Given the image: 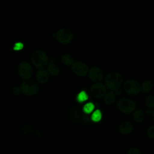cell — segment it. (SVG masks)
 <instances>
[{"instance_id":"obj_1","label":"cell","mask_w":154,"mask_h":154,"mask_svg":"<svg viewBox=\"0 0 154 154\" xmlns=\"http://www.w3.org/2000/svg\"><path fill=\"white\" fill-rule=\"evenodd\" d=\"M123 82V77L120 73L117 72H112L108 73L105 79L106 87L111 91L119 88Z\"/></svg>"},{"instance_id":"obj_2","label":"cell","mask_w":154,"mask_h":154,"mask_svg":"<svg viewBox=\"0 0 154 154\" xmlns=\"http://www.w3.org/2000/svg\"><path fill=\"white\" fill-rule=\"evenodd\" d=\"M31 61L36 67L43 69L47 66L49 59L47 55L42 51L34 52L31 56Z\"/></svg>"},{"instance_id":"obj_3","label":"cell","mask_w":154,"mask_h":154,"mask_svg":"<svg viewBox=\"0 0 154 154\" xmlns=\"http://www.w3.org/2000/svg\"><path fill=\"white\" fill-rule=\"evenodd\" d=\"M119 109L125 114H129L135 111L136 103L132 99L128 98H122L117 102Z\"/></svg>"},{"instance_id":"obj_4","label":"cell","mask_w":154,"mask_h":154,"mask_svg":"<svg viewBox=\"0 0 154 154\" xmlns=\"http://www.w3.org/2000/svg\"><path fill=\"white\" fill-rule=\"evenodd\" d=\"M21 91L28 96H32L36 94L38 91V85L37 82L32 80H25L20 85Z\"/></svg>"},{"instance_id":"obj_5","label":"cell","mask_w":154,"mask_h":154,"mask_svg":"<svg viewBox=\"0 0 154 154\" xmlns=\"http://www.w3.org/2000/svg\"><path fill=\"white\" fill-rule=\"evenodd\" d=\"M125 91L131 95H135L141 91V85L134 79H127L124 83Z\"/></svg>"},{"instance_id":"obj_6","label":"cell","mask_w":154,"mask_h":154,"mask_svg":"<svg viewBox=\"0 0 154 154\" xmlns=\"http://www.w3.org/2000/svg\"><path fill=\"white\" fill-rule=\"evenodd\" d=\"M55 37L58 42L66 44L71 42L73 38V33L67 28H62L57 32Z\"/></svg>"},{"instance_id":"obj_7","label":"cell","mask_w":154,"mask_h":154,"mask_svg":"<svg viewBox=\"0 0 154 154\" xmlns=\"http://www.w3.org/2000/svg\"><path fill=\"white\" fill-rule=\"evenodd\" d=\"M90 93L94 97L101 98L106 93V88L100 82H95L90 87Z\"/></svg>"},{"instance_id":"obj_8","label":"cell","mask_w":154,"mask_h":154,"mask_svg":"<svg viewBox=\"0 0 154 154\" xmlns=\"http://www.w3.org/2000/svg\"><path fill=\"white\" fill-rule=\"evenodd\" d=\"M72 69L76 75L81 76L86 75L89 71L87 65L85 63L79 61H75L72 64Z\"/></svg>"},{"instance_id":"obj_9","label":"cell","mask_w":154,"mask_h":154,"mask_svg":"<svg viewBox=\"0 0 154 154\" xmlns=\"http://www.w3.org/2000/svg\"><path fill=\"white\" fill-rule=\"evenodd\" d=\"M19 74L25 80H28L32 75L31 66L27 62H22L19 66Z\"/></svg>"},{"instance_id":"obj_10","label":"cell","mask_w":154,"mask_h":154,"mask_svg":"<svg viewBox=\"0 0 154 154\" xmlns=\"http://www.w3.org/2000/svg\"><path fill=\"white\" fill-rule=\"evenodd\" d=\"M89 78L94 82H99L101 81L103 77V73L102 70L96 66L92 67L88 71Z\"/></svg>"},{"instance_id":"obj_11","label":"cell","mask_w":154,"mask_h":154,"mask_svg":"<svg viewBox=\"0 0 154 154\" xmlns=\"http://www.w3.org/2000/svg\"><path fill=\"white\" fill-rule=\"evenodd\" d=\"M48 72L45 69H40L36 73V79L40 83H45L49 79Z\"/></svg>"},{"instance_id":"obj_12","label":"cell","mask_w":154,"mask_h":154,"mask_svg":"<svg viewBox=\"0 0 154 154\" xmlns=\"http://www.w3.org/2000/svg\"><path fill=\"white\" fill-rule=\"evenodd\" d=\"M119 131L121 134L127 135L130 134L133 130V125L129 122H124L122 123L119 128Z\"/></svg>"},{"instance_id":"obj_13","label":"cell","mask_w":154,"mask_h":154,"mask_svg":"<svg viewBox=\"0 0 154 154\" xmlns=\"http://www.w3.org/2000/svg\"><path fill=\"white\" fill-rule=\"evenodd\" d=\"M104 97V102L106 103V104H111L115 100H116V94L113 91H106V93H105Z\"/></svg>"},{"instance_id":"obj_14","label":"cell","mask_w":154,"mask_h":154,"mask_svg":"<svg viewBox=\"0 0 154 154\" xmlns=\"http://www.w3.org/2000/svg\"><path fill=\"white\" fill-rule=\"evenodd\" d=\"M47 71L48 72L49 74L52 75V76H56L59 74L60 73V69L58 66L55 64V63H50L48 65L47 67Z\"/></svg>"},{"instance_id":"obj_15","label":"cell","mask_w":154,"mask_h":154,"mask_svg":"<svg viewBox=\"0 0 154 154\" xmlns=\"http://www.w3.org/2000/svg\"><path fill=\"white\" fill-rule=\"evenodd\" d=\"M133 117L134 120L138 123L142 122L144 119V115L140 109H135L133 113Z\"/></svg>"},{"instance_id":"obj_16","label":"cell","mask_w":154,"mask_h":154,"mask_svg":"<svg viewBox=\"0 0 154 154\" xmlns=\"http://www.w3.org/2000/svg\"><path fill=\"white\" fill-rule=\"evenodd\" d=\"M153 84L152 82L149 80H146L141 85V90L144 93L149 92L152 88Z\"/></svg>"},{"instance_id":"obj_17","label":"cell","mask_w":154,"mask_h":154,"mask_svg":"<svg viewBox=\"0 0 154 154\" xmlns=\"http://www.w3.org/2000/svg\"><path fill=\"white\" fill-rule=\"evenodd\" d=\"M61 61L65 65H72L73 63V57L69 54H64L61 57Z\"/></svg>"},{"instance_id":"obj_18","label":"cell","mask_w":154,"mask_h":154,"mask_svg":"<svg viewBox=\"0 0 154 154\" xmlns=\"http://www.w3.org/2000/svg\"><path fill=\"white\" fill-rule=\"evenodd\" d=\"M145 103L149 108H154V96L149 95L145 99Z\"/></svg>"},{"instance_id":"obj_19","label":"cell","mask_w":154,"mask_h":154,"mask_svg":"<svg viewBox=\"0 0 154 154\" xmlns=\"http://www.w3.org/2000/svg\"><path fill=\"white\" fill-rule=\"evenodd\" d=\"M102 118V113L99 109H96L93 112L91 116V119L94 122H99Z\"/></svg>"},{"instance_id":"obj_20","label":"cell","mask_w":154,"mask_h":154,"mask_svg":"<svg viewBox=\"0 0 154 154\" xmlns=\"http://www.w3.org/2000/svg\"><path fill=\"white\" fill-rule=\"evenodd\" d=\"M76 99L78 102H82L87 99V94L85 92V91H81L76 97Z\"/></svg>"},{"instance_id":"obj_21","label":"cell","mask_w":154,"mask_h":154,"mask_svg":"<svg viewBox=\"0 0 154 154\" xmlns=\"http://www.w3.org/2000/svg\"><path fill=\"white\" fill-rule=\"evenodd\" d=\"M94 105H93V103L89 102V103H86V104L84 106L83 109H84V112H85L86 113H90V112H91L93 110V109H94Z\"/></svg>"},{"instance_id":"obj_22","label":"cell","mask_w":154,"mask_h":154,"mask_svg":"<svg viewBox=\"0 0 154 154\" xmlns=\"http://www.w3.org/2000/svg\"><path fill=\"white\" fill-rule=\"evenodd\" d=\"M147 136L152 139H154V126H150L146 131Z\"/></svg>"},{"instance_id":"obj_23","label":"cell","mask_w":154,"mask_h":154,"mask_svg":"<svg viewBox=\"0 0 154 154\" xmlns=\"http://www.w3.org/2000/svg\"><path fill=\"white\" fill-rule=\"evenodd\" d=\"M127 154H140V151L137 147H132L128 151Z\"/></svg>"},{"instance_id":"obj_24","label":"cell","mask_w":154,"mask_h":154,"mask_svg":"<svg viewBox=\"0 0 154 154\" xmlns=\"http://www.w3.org/2000/svg\"><path fill=\"white\" fill-rule=\"evenodd\" d=\"M20 45L22 46V45H23V44H22V43H17V44H16V45H15V48H14V49H22L23 46H20Z\"/></svg>"},{"instance_id":"obj_25","label":"cell","mask_w":154,"mask_h":154,"mask_svg":"<svg viewBox=\"0 0 154 154\" xmlns=\"http://www.w3.org/2000/svg\"><path fill=\"white\" fill-rule=\"evenodd\" d=\"M115 91H116V92L117 94H119V93H121V90L119 89V88H117L116 90H115Z\"/></svg>"},{"instance_id":"obj_26","label":"cell","mask_w":154,"mask_h":154,"mask_svg":"<svg viewBox=\"0 0 154 154\" xmlns=\"http://www.w3.org/2000/svg\"><path fill=\"white\" fill-rule=\"evenodd\" d=\"M152 117H153V119H154V109L153 110V111H152Z\"/></svg>"}]
</instances>
